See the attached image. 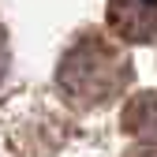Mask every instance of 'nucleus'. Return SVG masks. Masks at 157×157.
<instances>
[{
    "label": "nucleus",
    "mask_w": 157,
    "mask_h": 157,
    "mask_svg": "<svg viewBox=\"0 0 157 157\" xmlns=\"http://www.w3.org/2000/svg\"><path fill=\"white\" fill-rule=\"evenodd\" d=\"M124 78H127V60L97 37H82L64 56V67H60V86L67 90V97L82 105L109 101L124 86Z\"/></svg>",
    "instance_id": "f257e3e1"
},
{
    "label": "nucleus",
    "mask_w": 157,
    "mask_h": 157,
    "mask_svg": "<svg viewBox=\"0 0 157 157\" xmlns=\"http://www.w3.org/2000/svg\"><path fill=\"white\" fill-rule=\"evenodd\" d=\"M109 23L124 41H157V0H112Z\"/></svg>",
    "instance_id": "f03ea898"
},
{
    "label": "nucleus",
    "mask_w": 157,
    "mask_h": 157,
    "mask_svg": "<svg viewBox=\"0 0 157 157\" xmlns=\"http://www.w3.org/2000/svg\"><path fill=\"white\" fill-rule=\"evenodd\" d=\"M124 127L150 146H157V94H135L124 109Z\"/></svg>",
    "instance_id": "7ed1b4c3"
},
{
    "label": "nucleus",
    "mask_w": 157,
    "mask_h": 157,
    "mask_svg": "<svg viewBox=\"0 0 157 157\" xmlns=\"http://www.w3.org/2000/svg\"><path fill=\"white\" fill-rule=\"evenodd\" d=\"M131 157H157V150H142V153H131Z\"/></svg>",
    "instance_id": "20e7f679"
},
{
    "label": "nucleus",
    "mask_w": 157,
    "mask_h": 157,
    "mask_svg": "<svg viewBox=\"0 0 157 157\" xmlns=\"http://www.w3.org/2000/svg\"><path fill=\"white\" fill-rule=\"evenodd\" d=\"M0 71H4V37H0Z\"/></svg>",
    "instance_id": "39448f33"
}]
</instances>
